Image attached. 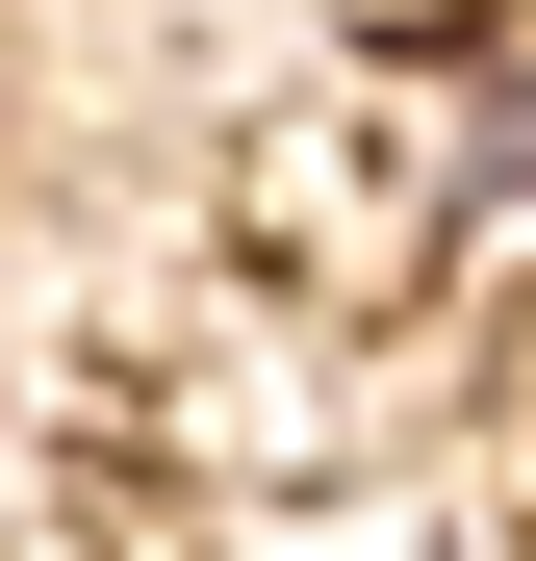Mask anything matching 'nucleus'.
Listing matches in <instances>:
<instances>
[{
    "mask_svg": "<svg viewBox=\"0 0 536 561\" xmlns=\"http://www.w3.org/2000/svg\"><path fill=\"white\" fill-rule=\"evenodd\" d=\"M434 205L536 255V26H486L460 77H434Z\"/></svg>",
    "mask_w": 536,
    "mask_h": 561,
    "instance_id": "f257e3e1",
    "label": "nucleus"
}]
</instances>
